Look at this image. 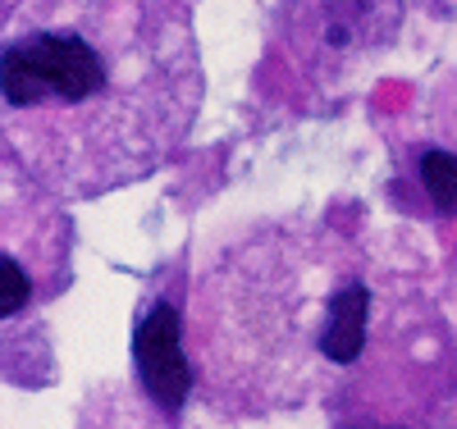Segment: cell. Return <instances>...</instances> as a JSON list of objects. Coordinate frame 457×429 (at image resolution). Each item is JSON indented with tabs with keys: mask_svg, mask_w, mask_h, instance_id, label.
<instances>
[{
	"mask_svg": "<svg viewBox=\"0 0 457 429\" xmlns=\"http://www.w3.org/2000/svg\"><path fill=\"white\" fill-rule=\"evenodd\" d=\"M416 174H421V187L426 197L435 202V210H457V155L453 151H421V165H416Z\"/></svg>",
	"mask_w": 457,
	"mask_h": 429,
	"instance_id": "cell-5",
	"label": "cell"
},
{
	"mask_svg": "<svg viewBox=\"0 0 457 429\" xmlns=\"http://www.w3.org/2000/svg\"><path fill=\"white\" fill-rule=\"evenodd\" d=\"M133 361L151 402L179 411L193 393V361L183 357V320L170 301H151L133 329Z\"/></svg>",
	"mask_w": 457,
	"mask_h": 429,
	"instance_id": "cell-2",
	"label": "cell"
},
{
	"mask_svg": "<svg viewBox=\"0 0 457 429\" xmlns=\"http://www.w3.org/2000/svg\"><path fill=\"white\" fill-rule=\"evenodd\" d=\"M32 297V279H28V269L19 265V256H0V316H19V310L28 306Z\"/></svg>",
	"mask_w": 457,
	"mask_h": 429,
	"instance_id": "cell-6",
	"label": "cell"
},
{
	"mask_svg": "<svg viewBox=\"0 0 457 429\" xmlns=\"http://www.w3.org/2000/svg\"><path fill=\"white\" fill-rule=\"evenodd\" d=\"M187 0H14L0 46L5 161L51 197L165 169L202 114Z\"/></svg>",
	"mask_w": 457,
	"mask_h": 429,
	"instance_id": "cell-1",
	"label": "cell"
},
{
	"mask_svg": "<svg viewBox=\"0 0 457 429\" xmlns=\"http://www.w3.org/2000/svg\"><path fill=\"white\" fill-rule=\"evenodd\" d=\"M325 42L338 51L370 46L398 28V0H316Z\"/></svg>",
	"mask_w": 457,
	"mask_h": 429,
	"instance_id": "cell-4",
	"label": "cell"
},
{
	"mask_svg": "<svg viewBox=\"0 0 457 429\" xmlns=\"http://www.w3.org/2000/svg\"><path fill=\"white\" fill-rule=\"evenodd\" d=\"M389 429H403V425H389Z\"/></svg>",
	"mask_w": 457,
	"mask_h": 429,
	"instance_id": "cell-7",
	"label": "cell"
},
{
	"mask_svg": "<svg viewBox=\"0 0 457 429\" xmlns=\"http://www.w3.org/2000/svg\"><path fill=\"white\" fill-rule=\"evenodd\" d=\"M370 284L361 275H353L334 293V306H329V325H325V338H320V352H325V366H353L366 347V329H370Z\"/></svg>",
	"mask_w": 457,
	"mask_h": 429,
	"instance_id": "cell-3",
	"label": "cell"
}]
</instances>
